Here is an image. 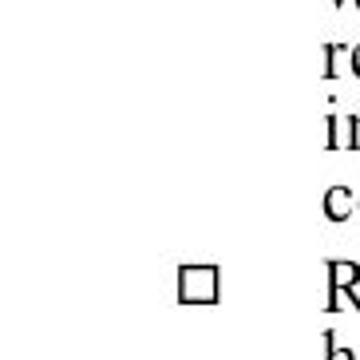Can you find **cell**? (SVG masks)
Here are the masks:
<instances>
[{"mask_svg":"<svg viewBox=\"0 0 360 360\" xmlns=\"http://www.w3.org/2000/svg\"><path fill=\"white\" fill-rule=\"evenodd\" d=\"M349 123V150H360V115L345 119Z\"/></svg>","mask_w":360,"mask_h":360,"instance_id":"cell-7","label":"cell"},{"mask_svg":"<svg viewBox=\"0 0 360 360\" xmlns=\"http://www.w3.org/2000/svg\"><path fill=\"white\" fill-rule=\"evenodd\" d=\"M325 360H356V352L352 349H340L337 337H333V328L325 333Z\"/></svg>","mask_w":360,"mask_h":360,"instance_id":"cell-6","label":"cell"},{"mask_svg":"<svg viewBox=\"0 0 360 360\" xmlns=\"http://www.w3.org/2000/svg\"><path fill=\"white\" fill-rule=\"evenodd\" d=\"M174 301L179 305H218L222 301V269L218 265H179L174 269Z\"/></svg>","mask_w":360,"mask_h":360,"instance_id":"cell-1","label":"cell"},{"mask_svg":"<svg viewBox=\"0 0 360 360\" xmlns=\"http://www.w3.org/2000/svg\"><path fill=\"white\" fill-rule=\"evenodd\" d=\"M352 4H356V8H360V0H352Z\"/></svg>","mask_w":360,"mask_h":360,"instance_id":"cell-10","label":"cell"},{"mask_svg":"<svg viewBox=\"0 0 360 360\" xmlns=\"http://www.w3.org/2000/svg\"><path fill=\"white\" fill-rule=\"evenodd\" d=\"M349 72L360 79V44H352V68H349Z\"/></svg>","mask_w":360,"mask_h":360,"instance_id":"cell-8","label":"cell"},{"mask_svg":"<svg viewBox=\"0 0 360 360\" xmlns=\"http://www.w3.org/2000/svg\"><path fill=\"white\" fill-rule=\"evenodd\" d=\"M321 210H325L328 222H349L352 214H360V194L349 191V186H328Z\"/></svg>","mask_w":360,"mask_h":360,"instance_id":"cell-3","label":"cell"},{"mask_svg":"<svg viewBox=\"0 0 360 360\" xmlns=\"http://www.w3.org/2000/svg\"><path fill=\"white\" fill-rule=\"evenodd\" d=\"M345 127H349V123H340V119L328 111V119H325V150L349 147V135H345Z\"/></svg>","mask_w":360,"mask_h":360,"instance_id":"cell-5","label":"cell"},{"mask_svg":"<svg viewBox=\"0 0 360 360\" xmlns=\"http://www.w3.org/2000/svg\"><path fill=\"white\" fill-rule=\"evenodd\" d=\"M321 52H325V68H321V75H325V79H340V75L352 68V48H349V44L333 40V44H325Z\"/></svg>","mask_w":360,"mask_h":360,"instance_id":"cell-4","label":"cell"},{"mask_svg":"<svg viewBox=\"0 0 360 360\" xmlns=\"http://www.w3.org/2000/svg\"><path fill=\"white\" fill-rule=\"evenodd\" d=\"M340 4H352V0H333V8H340Z\"/></svg>","mask_w":360,"mask_h":360,"instance_id":"cell-9","label":"cell"},{"mask_svg":"<svg viewBox=\"0 0 360 360\" xmlns=\"http://www.w3.org/2000/svg\"><path fill=\"white\" fill-rule=\"evenodd\" d=\"M328 297H325V313L337 317L340 313V297H349L352 305L360 309V265L356 262H328Z\"/></svg>","mask_w":360,"mask_h":360,"instance_id":"cell-2","label":"cell"}]
</instances>
